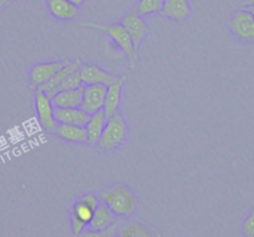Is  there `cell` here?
I'll list each match as a JSON object with an SVG mask.
<instances>
[{"instance_id": "7c38bea8", "label": "cell", "mask_w": 254, "mask_h": 237, "mask_svg": "<svg viewBox=\"0 0 254 237\" xmlns=\"http://www.w3.org/2000/svg\"><path fill=\"white\" fill-rule=\"evenodd\" d=\"M127 81L126 75H121L114 84L107 86L106 99H105L104 111L107 117L120 112L122 102V92H124V86Z\"/></svg>"}, {"instance_id": "52a82bcc", "label": "cell", "mask_w": 254, "mask_h": 237, "mask_svg": "<svg viewBox=\"0 0 254 237\" xmlns=\"http://www.w3.org/2000/svg\"><path fill=\"white\" fill-rule=\"evenodd\" d=\"M67 60H54V62L38 63L29 70V84L34 89L48 84L59 72L66 64Z\"/></svg>"}, {"instance_id": "44dd1931", "label": "cell", "mask_w": 254, "mask_h": 237, "mask_svg": "<svg viewBox=\"0 0 254 237\" xmlns=\"http://www.w3.org/2000/svg\"><path fill=\"white\" fill-rule=\"evenodd\" d=\"M163 1L165 0H138L135 11L142 18L153 14H160L162 10Z\"/></svg>"}, {"instance_id": "7402d4cb", "label": "cell", "mask_w": 254, "mask_h": 237, "mask_svg": "<svg viewBox=\"0 0 254 237\" xmlns=\"http://www.w3.org/2000/svg\"><path fill=\"white\" fill-rule=\"evenodd\" d=\"M120 221H121V219L117 220V221L115 222L111 227H109V229H106V230H102V231H95V230L86 229L85 231H82L77 237H115L116 236L117 229H119Z\"/></svg>"}, {"instance_id": "484cf974", "label": "cell", "mask_w": 254, "mask_h": 237, "mask_svg": "<svg viewBox=\"0 0 254 237\" xmlns=\"http://www.w3.org/2000/svg\"><path fill=\"white\" fill-rule=\"evenodd\" d=\"M243 6H254V0H244Z\"/></svg>"}, {"instance_id": "d6986e66", "label": "cell", "mask_w": 254, "mask_h": 237, "mask_svg": "<svg viewBox=\"0 0 254 237\" xmlns=\"http://www.w3.org/2000/svg\"><path fill=\"white\" fill-rule=\"evenodd\" d=\"M55 133L61 140L66 141V143L87 144V133L85 126L59 124Z\"/></svg>"}, {"instance_id": "8fae6325", "label": "cell", "mask_w": 254, "mask_h": 237, "mask_svg": "<svg viewBox=\"0 0 254 237\" xmlns=\"http://www.w3.org/2000/svg\"><path fill=\"white\" fill-rule=\"evenodd\" d=\"M192 5L190 0H165L161 15L175 23H183L190 18Z\"/></svg>"}, {"instance_id": "83f0119b", "label": "cell", "mask_w": 254, "mask_h": 237, "mask_svg": "<svg viewBox=\"0 0 254 237\" xmlns=\"http://www.w3.org/2000/svg\"><path fill=\"white\" fill-rule=\"evenodd\" d=\"M115 237H117V236H115Z\"/></svg>"}, {"instance_id": "30bf717a", "label": "cell", "mask_w": 254, "mask_h": 237, "mask_svg": "<svg viewBox=\"0 0 254 237\" xmlns=\"http://www.w3.org/2000/svg\"><path fill=\"white\" fill-rule=\"evenodd\" d=\"M106 85L92 84L84 86V97H82V110L89 115L104 110L105 99H106Z\"/></svg>"}, {"instance_id": "3957f363", "label": "cell", "mask_w": 254, "mask_h": 237, "mask_svg": "<svg viewBox=\"0 0 254 237\" xmlns=\"http://www.w3.org/2000/svg\"><path fill=\"white\" fill-rule=\"evenodd\" d=\"M128 135V124L122 114L112 115L107 119L106 126L104 129L99 143L95 145L97 153L107 154L116 151L126 143Z\"/></svg>"}, {"instance_id": "4316f807", "label": "cell", "mask_w": 254, "mask_h": 237, "mask_svg": "<svg viewBox=\"0 0 254 237\" xmlns=\"http://www.w3.org/2000/svg\"><path fill=\"white\" fill-rule=\"evenodd\" d=\"M244 8H247V9H248V10L251 11V13L253 14V16H254V6H244Z\"/></svg>"}, {"instance_id": "4fadbf2b", "label": "cell", "mask_w": 254, "mask_h": 237, "mask_svg": "<svg viewBox=\"0 0 254 237\" xmlns=\"http://www.w3.org/2000/svg\"><path fill=\"white\" fill-rule=\"evenodd\" d=\"M117 237H157V234L151 227L137 220L121 219L119 229L116 232Z\"/></svg>"}, {"instance_id": "2e32d148", "label": "cell", "mask_w": 254, "mask_h": 237, "mask_svg": "<svg viewBox=\"0 0 254 237\" xmlns=\"http://www.w3.org/2000/svg\"><path fill=\"white\" fill-rule=\"evenodd\" d=\"M107 119L109 117L105 114L104 110L90 115L87 124L85 125L87 133V144L90 146H95L99 143L100 138H101L102 133H104L105 126H106Z\"/></svg>"}, {"instance_id": "ffe728a7", "label": "cell", "mask_w": 254, "mask_h": 237, "mask_svg": "<svg viewBox=\"0 0 254 237\" xmlns=\"http://www.w3.org/2000/svg\"><path fill=\"white\" fill-rule=\"evenodd\" d=\"M119 219L120 217H117L104 202H100L96 211H95L94 217H92L89 229L95 230V231H102V230L111 227Z\"/></svg>"}, {"instance_id": "e0dca14e", "label": "cell", "mask_w": 254, "mask_h": 237, "mask_svg": "<svg viewBox=\"0 0 254 237\" xmlns=\"http://www.w3.org/2000/svg\"><path fill=\"white\" fill-rule=\"evenodd\" d=\"M84 97V85L75 89L63 90L51 97L55 107H81Z\"/></svg>"}, {"instance_id": "603a6c76", "label": "cell", "mask_w": 254, "mask_h": 237, "mask_svg": "<svg viewBox=\"0 0 254 237\" xmlns=\"http://www.w3.org/2000/svg\"><path fill=\"white\" fill-rule=\"evenodd\" d=\"M242 232H243L244 237H254V207L243 220Z\"/></svg>"}, {"instance_id": "8992f818", "label": "cell", "mask_w": 254, "mask_h": 237, "mask_svg": "<svg viewBox=\"0 0 254 237\" xmlns=\"http://www.w3.org/2000/svg\"><path fill=\"white\" fill-rule=\"evenodd\" d=\"M35 111L41 128L49 133H54L58 129V120L55 117V106L53 100L41 89L35 90Z\"/></svg>"}, {"instance_id": "cb8c5ba5", "label": "cell", "mask_w": 254, "mask_h": 237, "mask_svg": "<svg viewBox=\"0 0 254 237\" xmlns=\"http://www.w3.org/2000/svg\"><path fill=\"white\" fill-rule=\"evenodd\" d=\"M10 4V0H0V11L5 10Z\"/></svg>"}, {"instance_id": "9a60e30c", "label": "cell", "mask_w": 254, "mask_h": 237, "mask_svg": "<svg viewBox=\"0 0 254 237\" xmlns=\"http://www.w3.org/2000/svg\"><path fill=\"white\" fill-rule=\"evenodd\" d=\"M55 117L59 124L85 126L90 115L82 107H55Z\"/></svg>"}, {"instance_id": "d4e9b609", "label": "cell", "mask_w": 254, "mask_h": 237, "mask_svg": "<svg viewBox=\"0 0 254 237\" xmlns=\"http://www.w3.org/2000/svg\"><path fill=\"white\" fill-rule=\"evenodd\" d=\"M69 1H71V3L75 4L76 6H81V5H84L86 0H69Z\"/></svg>"}, {"instance_id": "5b68a950", "label": "cell", "mask_w": 254, "mask_h": 237, "mask_svg": "<svg viewBox=\"0 0 254 237\" xmlns=\"http://www.w3.org/2000/svg\"><path fill=\"white\" fill-rule=\"evenodd\" d=\"M227 26L238 40L246 43L254 41V16L247 8L234 10L229 16Z\"/></svg>"}, {"instance_id": "5bb4252c", "label": "cell", "mask_w": 254, "mask_h": 237, "mask_svg": "<svg viewBox=\"0 0 254 237\" xmlns=\"http://www.w3.org/2000/svg\"><path fill=\"white\" fill-rule=\"evenodd\" d=\"M45 3L49 14L58 20H74L79 14V6L69 0H46Z\"/></svg>"}, {"instance_id": "7a4b0ae2", "label": "cell", "mask_w": 254, "mask_h": 237, "mask_svg": "<svg viewBox=\"0 0 254 237\" xmlns=\"http://www.w3.org/2000/svg\"><path fill=\"white\" fill-rule=\"evenodd\" d=\"M82 28L94 29V30H101L105 34H107L112 43L117 46V49L124 53V55L127 58V63H128V68L131 70L135 69L137 67V50H136L135 45H133L132 40H131L130 35L127 34L126 29L122 26L121 23H114V24H95L91 21H81L79 24Z\"/></svg>"}, {"instance_id": "277c9868", "label": "cell", "mask_w": 254, "mask_h": 237, "mask_svg": "<svg viewBox=\"0 0 254 237\" xmlns=\"http://www.w3.org/2000/svg\"><path fill=\"white\" fill-rule=\"evenodd\" d=\"M100 197L94 192H87L77 197L70 209V222L71 231L75 237L79 236L82 231L89 229L95 211L100 205Z\"/></svg>"}, {"instance_id": "ba28073f", "label": "cell", "mask_w": 254, "mask_h": 237, "mask_svg": "<svg viewBox=\"0 0 254 237\" xmlns=\"http://www.w3.org/2000/svg\"><path fill=\"white\" fill-rule=\"evenodd\" d=\"M121 24L125 29H126L127 34L130 35L131 40H132L133 45H135L136 50L141 48L143 41L148 36L150 33V26L147 25L142 16L138 15L136 11H131V13L126 14L121 18Z\"/></svg>"}, {"instance_id": "ac0fdd59", "label": "cell", "mask_w": 254, "mask_h": 237, "mask_svg": "<svg viewBox=\"0 0 254 237\" xmlns=\"http://www.w3.org/2000/svg\"><path fill=\"white\" fill-rule=\"evenodd\" d=\"M82 63L84 62H82V60H80V59H77V60H67L66 64L64 65L63 69H61L60 72H59L58 74H56L55 77H54L53 79L48 82V84H45L44 86L39 87V89H41L44 92H46L49 96L53 97L54 94H55V89L58 87V85L60 84V82L63 81L65 78L69 77L70 74H72V73H75V72H79L80 68H81Z\"/></svg>"}, {"instance_id": "9c48e42d", "label": "cell", "mask_w": 254, "mask_h": 237, "mask_svg": "<svg viewBox=\"0 0 254 237\" xmlns=\"http://www.w3.org/2000/svg\"><path fill=\"white\" fill-rule=\"evenodd\" d=\"M80 78H81L82 85H92V84H100V85H109L114 84L119 75H115L112 73L107 72L104 68L99 67L94 63H82L81 68H80Z\"/></svg>"}, {"instance_id": "6da1fadb", "label": "cell", "mask_w": 254, "mask_h": 237, "mask_svg": "<svg viewBox=\"0 0 254 237\" xmlns=\"http://www.w3.org/2000/svg\"><path fill=\"white\" fill-rule=\"evenodd\" d=\"M100 201L104 202L117 217L126 219L137 209V196L130 186L114 184L104 187L99 194Z\"/></svg>"}]
</instances>
